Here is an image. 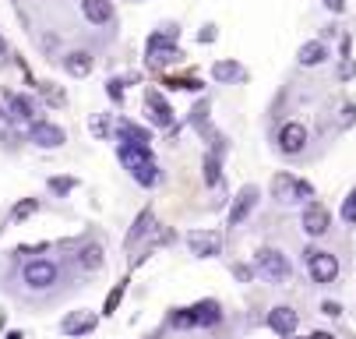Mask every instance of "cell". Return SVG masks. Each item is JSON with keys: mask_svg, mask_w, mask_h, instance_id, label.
I'll use <instances>...</instances> for the list:
<instances>
[{"mask_svg": "<svg viewBox=\"0 0 356 339\" xmlns=\"http://www.w3.org/2000/svg\"><path fill=\"white\" fill-rule=\"evenodd\" d=\"M212 78H216V81H236V78H243V68L233 64V61H219V64L212 68Z\"/></svg>", "mask_w": 356, "mask_h": 339, "instance_id": "20", "label": "cell"}, {"mask_svg": "<svg viewBox=\"0 0 356 339\" xmlns=\"http://www.w3.org/2000/svg\"><path fill=\"white\" fill-rule=\"evenodd\" d=\"M81 15L92 25H110L113 22V4L110 0H81Z\"/></svg>", "mask_w": 356, "mask_h": 339, "instance_id": "13", "label": "cell"}, {"mask_svg": "<svg viewBox=\"0 0 356 339\" xmlns=\"http://www.w3.org/2000/svg\"><path fill=\"white\" fill-rule=\"evenodd\" d=\"M307 269H311V279H314V283H332V279L339 276L335 255L318 251V248H307Z\"/></svg>", "mask_w": 356, "mask_h": 339, "instance_id": "3", "label": "cell"}, {"mask_svg": "<svg viewBox=\"0 0 356 339\" xmlns=\"http://www.w3.org/2000/svg\"><path fill=\"white\" fill-rule=\"evenodd\" d=\"M49 191L54 195H67V191H74V177H54L49 180Z\"/></svg>", "mask_w": 356, "mask_h": 339, "instance_id": "31", "label": "cell"}, {"mask_svg": "<svg viewBox=\"0 0 356 339\" xmlns=\"http://www.w3.org/2000/svg\"><path fill=\"white\" fill-rule=\"evenodd\" d=\"M117 134H120V141H134V145H148V141H152V134H148L145 127L131 124V120H120V124H117Z\"/></svg>", "mask_w": 356, "mask_h": 339, "instance_id": "19", "label": "cell"}, {"mask_svg": "<svg viewBox=\"0 0 356 339\" xmlns=\"http://www.w3.org/2000/svg\"><path fill=\"white\" fill-rule=\"evenodd\" d=\"M39 92L46 95V103H49V107H64V103H67V95H64L54 81H42V85H39Z\"/></svg>", "mask_w": 356, "mask_h": 339, "instance_id": "24", "label": "cell"}, {"mask_svg": "<svg viewBox=\"0 0 356 339\" xmlns=\"http://www.w3.org/2000/svg\"><path fill=\"white\" fill-rule=\"evenodd\" d=\"M29 138L39 145V149H60V145L67 141L64 127H57V124H46V120H35V124H32V131H29Z\"/></svg>", "mask_w": 356, "mask_h": 339, "instance_id": "4", "label": "cell"}, {"mask_svg": "<svg viewBox=\"0 0 356 339\" xmlns=\"http://www.w3.org/2000/svg\"><path fill=\"white\" fill-rule=\"evenodd\" d=\"M300 198H314V187L307 180H300Z\"/></svg>", "mask_w": 356, "mask_h": 339, "instance_id": "40", "label": "cell"}, {"mask_svg": "<svg viewBox=\"0 0 356 339\" xmlns=\"http://www.w3.org/2000/svg\"><path fill=\"white\" fill-rule=\"evenodd\" d=\"M268 325H272V332H279L282 339H289V336H296L300 318H296V311H293V308H272Z\"/></svg>", "mask_w": 356, "mask_h": 339, "instance_id": "11", "label": "cell"}, {"mask_svg": "<svg viewBox=\"0 0 356 339\" xmlns=\"http://www.w3.org/2000/svg\"><path fill=\"white\" fill-rule=\"evenodd\" d=\"M124 294H127V279H120L110 294H106V304H103V315H117V308H120V301H124Z\"/></svg>", "mask_w": 356, "mask_h": 339, "instance_id": "21", "label": "cell"}, {"mask_svg": "<svg viewBox=\"0 0 356 339\" xmlns=\"http://www.w3.org/2000/svg\"><path fill=\"white\" fill-rule=\"evenodd\" d=\"M85 269H99L103 265V248L99 244H88V248H81V258H78Z\"/></svg>", "mask_w": 356, "mask_h": 339, "instance_id": "23", "label": "cell"}, {"mask_svg": "<svg viewBox=\"0 0 356 339\" xmlns=\"http://www.w3.org/2000/svg\"><path fill=\"white\" fill-rule=\"evenodd\" d=\"M339 124H342V127H353V124H356V107H353V103H346V107L339 110Z\"/></svg>", "mask_w": 356, "mask_h": 339, "instance_id": "34", "label": "cell"}, {"mask_svg": "<svg viewBox=\"0 0 356 339\" xmlns=\"http://www.w3.org/2000/svg\"><path fill=\"white\" fill-rule=\"evenodd\" d=\"M4 54H8V42H4V39H0V61H4Z\"/></svg>", "mask_w": 356, "mask_h": 339, "instance_id": "44", "label": "cell"}, {"mask_svg": "<svg viewBox=\"0 0 356 339\" xmlns=\"http://www.w3.org/2000/svg\"><path fill=\"white\" fill-rule=\"evenodd\" d=\"M205 180L209 184H219V152L205 156Z\"/></svg>", "mask_w": 356, "mask_h": 339, "instance_id": "30", "label": "cell"}, {"mask_svg": "<svg viewBox=\"0 0 356 339\" xmlns=\"http://www.w3.org/2000/svg\"><path fill=\"white\" fill-rule=\"evenodd\" d=\"M92 131H95L99 138H106V120H92Z\"/></svg>", "mask_w": 356, "mask_h": 339, "instance_id": "41", "label": "cell"}, {"mask_svg": "<svg viewBox=\"0 0 356 339\" xmlns=\"http://www.w3.org/2000/svg\"><path fill=\"white\" fill-rule=\"evenodd\" d=\"M254 202H258V187H243L240 195H236V202H233V209H229V226H240L247 216H250V209H254Z\"/></svg>", "mask_w": 356, "mask_h": 339, "instance_id": "12", "label": "cell"}, {"mask_svg": "<svg viewBox=\"0 0 356 339\" xmlns=\"http://www.w3.org/2000/svg\"><path fill=\"white\" fill-rule=\"evenodd\" d=\"M303 230H307L311 237H321V233H328V226H332V216H328V209L321 205V202H311L307 209H303Z\"/></svg>", "mask_w": 356, "mask_h": 339, "instance_id": "7", "label": "cell"}, {"mask_svg": "<svg viewBox=\"0 0 356 339\" xmlns=\"http://www.w3.org/2000/svg\"><path fill=\"white\" fill-rule=\"evenodd\" d=\"M191 311H194V322H197V325H216V322L222 318L219 301H201V304H194Z\"/></svg>", "mask_w": 356, "mask_h": 339, "instance_id": "18", "label": "cell"}, {"mask_svg": "<svg viewBox=\"0 0 356 339\" xmlns=\"http://www.w3.org/2000/svg\"><path fill=\"white\" fill-rule=\"evenodd\" d=\"M325 8H328L332 15H342V11H346V0H325Z\"/></svg>", "mask_w": 356, "mask_h": 339, "instance_id": "39", "label": "cell"}, {"mask_svg": "<svg viewBox=\"0 0 356 339\" xmlns=\"http://www.w3.org/2000/svg\"><path fill=\"white\" fill-rule=\"evenodd\" d=\"M212 39H216V25H205L197 32V42H212Z\"/></svg>", "mask_w": 356, "mask_h": 339, "instance_id": "38", "label": "cell"}, {"mask_svg": "<svg viewBox=\"0 0 356 339\" xmlns=\"http://www.w3.org/2000/svg\"><path fill=\"white\" fill-rule=\"evenodd\" d=\"M233 272H236V276H240V279H250V269H247V265H236V269H233Z\"/></svg>", "mask_w": 356, "mask_h": 339, "instance_id": "42", "label": "cell"}, {"mask_svg": "<svg viewBox=\"0 0 356 339\" xmlns=\"http://www.w3.org/2000/svg\"><path fill=\"white\" fill-rule=\"evenodd\" d=\"M272 195H275L279 202H300V180H293L289 173H275Z\"/></svg>", "mask_w": 356, "mask_h": 339, "instance_id": "14", "label": "cell"}, {"mask_svg": "<svg viewBox=\"0 0 356 339\" xmlns=\"http://www.w3.org/2000/svg\"><path fill=\"white\" fill-rule=\"evenodd\" d=\"M353 74H356V64H353L349 57H342V64H339V78L346 81V78H353Z\"/></svg>", "mask_w": 356, "mask_h": 339, "instance_id": "36", "label": "cell"}, {"mask_svg": "<svg viewBox=\"0 0 356 339\" xmlns=\"http://www.w3.org/2000/svg\"><path fill=\"white\" fill-rule=\"evenodd\" d=\"M15 100H18L15 92L0 88V117H4V120H15Z\"/></svg>", "mask_w": 356, "mask_h": 339, "instance_id": "27", "label": "cell"}, {"mask_svg": "<svg viewBox=\"0 0 356 339\" xmlns=\"http://www.w3.org/2000/svg\"><path fill=\"white\" fill-rule=\"evenodd\" d=\"M106 95H110V100H113V103H124V85H120V81L113 78V81L106 85Z\"/></svg>", "mask_w": 356, "mask_h": 339, "instance_id": "35", "label": "cell"}, {"mask_svg": "<svg viewBox=\"0 0 356 339\" xmlns=\"http://www.w3.org/2000/svg\"><path fill=\"white\" fill-rule=\"evenodd\" d=\"M35 212H39V202H35V198H25V202H18V205L11 209V219L22 223V219H29V216H35Z\"/></svg>", "mask_w": 356, "mask_h": 339, "instance_id": "25", "label": "cell"}, {"mask_svg": "<svg viewBox=\"0 0 356 339\" xmlns=\"http://www.w3.org/2000/svg\"><path fill=\"white\" fill-rule=\"evenodd\" d=\"M145 110L152 117V124H159V127H173V110L166 107V100L159 92H145Z\"/></svg>", "mask_w": 356, "mask_h": 339, "instance_id": "9", "label": "cell"}, {"mask_svg": "<svg viewBox=\"0 0 356 339\" xmlns=\"http://www.w3.org/2000/svg\"><path fill=\"white\" fill-rule=\"evenodd\" d=\"M303 145H307V127L296 124V120L282 124V131H279V152L296 156V152H303Z\"/></svg>", "mask_w": 356, "mask_h": 339, "instance_id": "5", "label": "cell"}, {"mask_svg": "<svg viewBox=\"0 0 356 339\" xmlns=\"http://www.w3.org/2000/svg\"><path fill=\"white\" fill-rule=\"evenodd\" d=\"M166 85H170V88H184V92H197V88H201L197 78H166Z\"/></svg>", "mask_w": 356, "mask_h": 339, "instance_id": "32", "label": "cell"}, {"mask_svg": "<svg viewBox=\"0 0 356 339\" xmlns=\"http://www.w3.org/2000/svg\"><path fill=\"white\" fill-rule=\"evenodd\" d=\"M342 223L346 226H356V187L346 195V202H342Z\"/></svg>", "mask_w": 356, "mask_h": 339, "instance_id": "28", "label": "cell"}, {"mask_svg": "<svg viewBox=\"0 0 356 339\" xmlns=\"http://www.w3.org/2000/svg\"><path fill=\"white\" fill-rule=\"evenodd\" d=\"M187 244H191V251L197 255V258H212V255H219V244H222V240H219V233H212V230H205V233H191L187 237Z\"/></svg>", "mask_w": 356, "mask_h": 339, "instance_id": "10", "label": "cell"}, {"mask_svg": "<svg viewBox=\"0 0 356 339\" xmlns=\"http://www.w3.org/2000/svg\"><path fill=\"white\" fill-rule=\"evenodd\" d=\"M289 339H300V336H289Z\"/></svg>", "mask_w": 356, "mask_h": 339, "instance_id": "45", "label": "cell"}, {"mask_svg": "<svg viewBox=\"0 0 356 339\" xmlns=\"http://www.w3.org/2000/svg\"><path fill=\"white\" fill-rule=\"evenodd\" d=\"M254 265H258V272L265 276V279H272V283H286L289 279V258L282 255V251H275V248H261L258 255H254Z\"/></svg>", "mask_w": 356, "mask_h": 339, "instance_id": "2", "label": "cell"}, {"mask_svg": "<svg viewBox=\"0 0 356 339\" xmlns=\"http://www.w3.org/2000/svg\"><path fill=\"white\" fill-rule=\"evenodd\" d=\"M321 311H325L328 318H339V315H342V308H339L335 301H325V304H321Z\"/></svg>", "mask_w": 356, "mask_h": 339, "instance_id": "37", "label": "cell"}, {"mask_svg": "<svg viewBox=\"0 0 356 339\" xmlns=\"http://www.w3.org/2000/svg\"><path fill=\"white\" fill-rule=\"evenodd\" d=\"M64 71H67V74H74V78L92 74V54H85V50L67 54V57H64Z\"/></svg>", "mask_w": 356, "mask_h": 339, "instance_id": "16", "label": "cell"}, {"mask_svg": "<svg viewBox=\"0 0 356 339\" xmlns=\"http://www.w3.org/2000/svg\"><path fill=\"white\" fill-rule=\"evenodd\" d=\"M145 230H152V209H145V212L134 219V230L127 233V244H138V240L145 237Z\"/></svg>", "mask_w": 356, "mask_h": 339, "instance_id": "22", "label": "cell"}, {"mask_svg": "<svg viewBox=\"0 0 356 339\" xmlns=\"http://www.w3.org/2000/svg\"><path fill=\"white\" fill-rule=\"evenodd\" d=\"M180 61H184V54L173 46V32H166V36H152V39H148V68L163 71V68L180 64Z\"/></svg>", "mask_w": 356, "mask_h": 339, "instance_id": "1", "label": "cell"}, {"mask_svg": "<svg viewBox=\"0 0 356 339\" xmlns=\"http://www.w3.org/2000/svg\"><path fill=\"white\" fill-rule=\"evenodd\" d=\"M32 100H25V95H18L15 100V120H32Z\"/></svg>", "mask_w": 356, "mask_h": 339, "instance_id": "29", "label": "cell"}, {"mask_svg": "<svg viewBox=\"0 0 356 339\" xmlns=\"http://www.w3.org/2000/svg\"><path fill=\"white\" fill-rule=\"evenodd\" d=\"M117 156H120V163L134 173L138 166H145V163H152V149L148 145H134V141H120V149H117Z\"/></svg>", "mask_w": 356, "mask_h": 339, "instance_id": "8", "label": "cell"}, {"mask_svg": "<svg viewBox=\"0 0 356 339\" xmlns=\"http://www.w3.org/2000/svg\"><path fill=\"white\" fill-rule=\"evenodd\" d=\"M134 180H138V184H145V187H152V184L159 180V170H156V163H145V166H138V170H134Z\"/></svg>", "mask_w": 356, "mask_h": 339, "instance_id": "26", "label": "cell"}, {"mask_svg": "<svg viewBox=\"0 0 356 339\" xmlns=\"http://www.w3.org/2000/svg\"><path fill=\"white\" fill-rule=\"evenodd\" d=\"M307 339H335L332 332H314V336H307Z\"/></svg>", "mask_w": 356, "mask_h": 339, "instance_id": "43", "label": "cell"}, {"mask_svg": "<svg viewBox=\"0 0 356 339\" xmlns=\"http://www.w3.org/2000/svg\"><path fill=\"white\" fill-rule=\"evenodd\" d=\"M173 325H177V329H191V325H197V322H194V311H191V308L177 311V315H173Z\"/></svg>", "mask_w": 356, "mask_h": 339, "instance_id": "33", "label": "cell"}, {"mask_svg": "<svg viewBox=\"0 0 356 339\" xmlns=\"http://www.w3.org/2000/svg\"><path fill=\"white\" fill-rule=\"evenodd\" d=\"M25 283H29L32 290L54 286V283H57V265H54V262H42V258L29 262V265H25Z\"/></svg>", "mask_w": 356, "mask_h": 339, "instance_id": "6", "label": "cell"}, {"mask_svg": "<svg viewBox=\"0 0 356 339\" xmlns=\"http://www.w3.org/2000/svg\"><path fill=\"white\" fill-rule=\"evenodd\" d=\"M325 57H328V50H325V42H321V39L303 42V46H300V54H296V61H300L303 68H318V64H325Z\"/></svg>", "mask_w": 356, "mask_h": 339, "instance_id": "15", "label": "cell"}, {"mask_svg": "<svg viewBox=\"0 0 356 339\" xmlns=\"http://www.w3.org/2000/svg\"><path fill=\"white\" fill-rule=\"evenodd\" d=\"M60 329H64V336H85V332L95 329V315H92V311H78V315H71Z\"/></svg>", "mask_w": 356, "mask_h": 339, "instance_id": "17", "label": "cell"}]
</instances>
